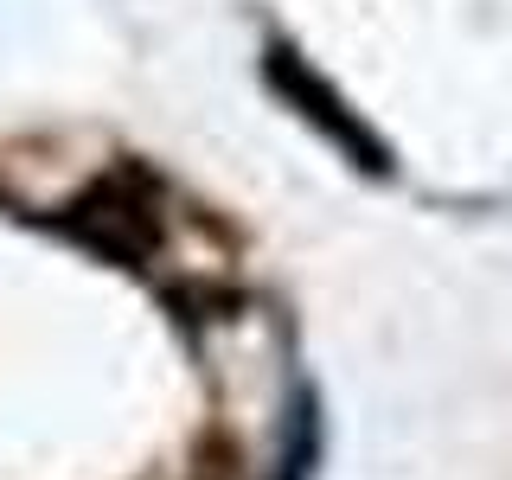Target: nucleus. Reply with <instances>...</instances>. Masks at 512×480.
<instances>
[{
	"mask_svg": "<svg viewBox=\"0 0 512 480\" xmlns=\"http://www.w3.org/2000/svg\"><path fill=\"white\" fill-rule=\"evenodd\" d=\"M263 77H269V90H276L282 103L301 109V122H314L320 135H327L333 148L352 160V167L391 173V154H384V141L340 103V90H333L327 77H314L308 64H301V52H288V45H269V52H263Z\"/></svg>",
	"mask_w": 512,
	"mask_h": 480,
	"instance_id": "1",
	"label": "nucleus"
},
{
	"mask_svg": "<svg viewBox=\"0 0 512 480\" xmlns=\"http://www.w3.org/2000/svg\"><path fill=\"white\" fill-rule=\"evenodd\" d=\"M314 461V404L295 397V416H288V455H282V480H301Z\"/></svg>",
	"mask_w": 512,
	"mask_h": 480,
	"instance_id": "2",
	"label": "nucleus"
}]
</instances>
